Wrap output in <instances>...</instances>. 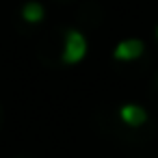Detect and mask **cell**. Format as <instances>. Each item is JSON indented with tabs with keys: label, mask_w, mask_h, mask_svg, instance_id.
Masks as SVG:
<instances>
[{
	"label": "cell",
	"mask_w": 158,
	"mask_h": 158,
	"mask_svg": "<svg viewBox=\"0 0 158 158\" xmlns=\"http://www.w3.org/2000/svg\"><path fill=\"white\" fill-rule=\"evenodd\" d=\"M143 52H145V44L141 39H123V41H119L115 46L113 56H115V61H123L126 63V61L139 59Z\"/></svg>",
	"instance_id": "7a4b0ae2"
},
{
	"label": "cell",
	"mask_w": 158,
	"mask_h": 158,
	"mask_svg": "<svg viewBox=\"0 0 158 158\" xmlns=\"http://www.w3.org/2000/svg\"><path fill=\"white\" fill-rule=\"evenodd\" d=\"M156 39H158V26H156Z\"/></svg>",
	"instance_id": "5b68a950"
},
{
	"label": "cell",
	"mask_w": 158,
	"mask_h": 158,
	"mask_svg": "<svg viewBox=\"0 0 158 158\" xmlns=\"http://www.w3.org/2000/svg\"><path fill=\"white\" fill-rule=\"evenodd\" d=\"M22 18H24V22H28V24H39V22L46 18V9H44L41 2L31 0V2H26V5L22 7Z\"/></svg>",
	"instance_id": "277c9868"
},
{
	"label": "cell",
	"mask_w": 158,
	"mask_h": 158,
	"mask_svg": "<svg viewBox=\"0 0 158 158\" xmlns=\"http://www.w3.org/2000/svg\"><path fill=\"white\" fill-rule=\"evenodd\" d=\"M119 117H121V121H123L126 126L139 128V126H143V123L147 121V110L141 108L139 104H123V106L119 108Z\"/></svg>",
	"instance_id": "3957f363"
},
{
	"label": "cell",
	"mask_w": 158,
	"mask_h": 158,
	"mask_svg": "<svg viewBox=\"0 0 158 158\" xmlns=\"http://www.w3.org/2000/svg\"><path fill=\"white\" fill-rule=\"evenodd\" d=\"M85 56H87V39H85V35L80 31H76V28L67 31L65 33V44H63V54H61L63 63L76 65Z\"/></svg>",
	"instance_id": "6da1fadb"
}]
</instances>
